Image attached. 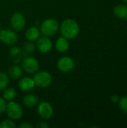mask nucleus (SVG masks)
Returning <instances> with one entry per match:
<instances>
[{"label":"nucleus","mask_w":127,"mask_h":128,"mask_svg":"<svg viewBox=\"0 0 127 128\" xmlns=\"http://www.w3.org/2000/svg\"><path fill=\"white\" fill-rule=\"evenodd\" d=\"M18 87L21 91L24 92H28L34 88L35 83L33 78H31L29 76H22L19 80Z\"/></svg>","instance_id":"nucleus-11"},{"label":"nucleus","mask_w":127,"mask_h":128,"mask_svg":"<svg viewBox=\"0 0 127 128\" xmlns=\"http://www.w3.org/2000/svg\"><path fill=\"white\" fill-rule=\"evenodd\" d=\"M9 56H10V58L13 60L14 64H18L19 62H21L22 59V56H23L22 49L15 45L11 46L9 50Z\"/></svg>","instance_id":"nucleus-16"},{"label":"nucleus","mask_w":127,"mask_h":128,"mask_svg":"<svg viewBox=\"0 0 127 128\" xmlns=\"http://www.w3.org/2000/svg\"><path fill=\"white\" fill-rule=\"evenodd\" d=\"M35 44L37 50L43 54L49 52L53 47V43L50 38L44 35L40 36L38 39L36 40Z\"/></svg>","instance_id":"nucleus-10"},{"label":"nucleus","mask_w":127,"mask_h":128,"mask_svg":"<svg viewBox=\"0 0 127 128\" xmlns=\"http://www.w3.org/2000/svg\"><path fill=\"white\" fill-rule=\"evenodd\" d=\"M60 24L56 19L47 18L44 20L40 25V31L42 35L46 37H52L59 31Z\"/></svg>","instance_id":"nucleus-2"},{"label":"nucleus","mask_w":127,"mask_h":128,"mask_svg":"<svg viewBox=\"0 0 127 128\" xmlns=\"http://www.w3.org/2000/svg\"><path fill=\"white\" fill-rule=\"evenodd\" d=\"M7 117L13 121H18L23 116L24 111L22 106L14 100L9 101L5 111Z\"/></svg>","instance_id":"nucleus-3"},{"label":"nucleus","mask_w":127,"mask_h":128,"mask_svg":"<svg viewBox=\"0 0 127 128\" xmlns=\"http://www.w3.org/2000/svg\"><path fill=\"white\" fill-rule=\"evenodd\" d=\"M19 40L18 34L12 28H4L0 30V42L7 46L15 45Z\"/></svg>","instance_id":"nucleus-6"},{"label":"nucleus","mask_w":127,"mask_h":128,"mask_svg":"<svg viewBox=\"0 0 127 128\" xmlns=\"http://www.w3.org/2000/svg\"><path fill=\"white\" fill-rule=\"evenodd\" d=\"M123 1H124V2H127V0H123Z\"/></svg>","instance_id":"nucleus-28"},{"label":"nucleus","mask_w":127,"mask_h":128,"mask_svg":"<svg viewBox=\"0 0 127 128\" xmlns=\"http://www.w3.org/2000/svg\"><path fill=\"white\" fill-rule=\"evenodd\" d=\"M18 127L19 128H34V125L28 122H24L19 124Z\"/></svg>","instance_id":"nucleus-24"},{"label":"nucleus","mask_w":127,"mask_h":128,"mask_svg":"<svg viewBox=\"0 0 127 128\" xmlns=\"http://www.w3.org/2000/svg\"><path fill=\"white\" fill-rule=\"evenodd\" d=\"M55 48L58 52H61V53L66 52L67 51H68L70 48L69 40L65 38L63 36L58 37L55 43Z\"/></svg>","instance_id":"nucleus-13"},{"label":"nucleus","mask_w":127,"mask_h":128,"mask_svg":"<svg viewBox=\"0 0 127 128\" xmlns=\"http://www.w3.org/2000/svg\"><path fill=\"white\" fill-rule=\"evenodd\" d=\"M2 91H3L2 98L8 102L11 101V100H14L17 96L16 90L12 87H7Z\"/></svg>","instance_id":"nucleus-19"},{"label":"nucleus","mask_w":127,"mask_h":128,"mask_svg":"<svg viewBox=\"0 0 127 128\" xmlns=\"http://www.w3.org/2000/svg\"><path fill=\"white\" fill-rule=\"evenodd\" d=\"M40 36V28L35 26L28 27L25 32V37L26 40H29V41L34 42L38 39V38Z\"/></svg>","instance_id":"nucleus-14"},{"label":"nucleus","mask_w":127,"mask_h":128,"mask_svg":"<svg viewBox=\"0 0 127 128\" xmlns=\"http://www.w3.org/2000/svg\"><path fill=\"white\" fill-rule=\"evenodd\" d=\"M10 77L4 71H0V91L4 90L9 85Z\"/></svg>","instance_id":"nucleus-20"},{"label":"nucleus","mask_w":127,"mask_h":128,"mask_svg":"<svg viewBox=\"0 0 127 128\" xmlns=\"http://www.w3.org/2000/svg\"><path fill=\"white\" fill-rule=\"evenodd\" d=\"M49 127V124L45 121L40 122L37 124V128H48Z\"/></svg>","instance_id":"nucleus-25"},{"label":"nucleus","mask_w":127,"mask_h":128,"mask_svg":"<svg viewBox=\"0 0 127 128\" xmlns=\"http://www.w3.org/2000/svg\"><path fill=\"white\" fill-rule=\"evenodd\" d=\"M23 70L21 68V66H19L18 64H13L11 66L9 67L8 70H7V74L9 76V77L12 80H19L22 75H23Z\"/></svg>","instance_id":"nucleus-12"},{"label":"nucleus","mask_w":127,"mask_h":128,"mask_svg":"<svg viewBox=\"0 0 127 128\" xmlns=\"http://www.w3.org/2000/svg\"><path fill=\"white\" fill-rule=\"evenodd\" d=\"M114 15L119 19H127V5L121 4L114 8L113 10Z\"/></svg>","instance_id":"nucleus-18"},{"label":"nucleus","mask_w":127,"mask_h":128,"mask_svg":"<svg viewBox=\"0 0 127 128\" xmlns=\"http://www.w3.org/2000/svg\"><path fill=\"white\" fill-rule=\"evenodd\" d=\"M7 100L5 99H4L2 97H0V115L5 112L6 108H7Z\"/></svg>","instance_id":"nucleus-23"},{"label":"nucleus","mask_w":127,"mask_h":128,"mask_svg":"<svg viewBox=\"0 0 127 128\" xmlns=\"http://www.w3.org/2000/svg\"><path fill=\"white\" fill-rule=\"evenodd\" d=\"M16 125L13 120L10 118L4 119L0 122V128H16Z\"/></svg>","instance_id":"nucleus-21"},{"label":"nucleus","mask_w":127,"mask_h":128,"mask_svg":"<svg viewBox=\"0 0 127 128\" xmlns=\"http://www.w3.org/2000/svg\"><path fill=\"white\" fill-rule=\"evenodd\" d=\"M59 31L61 36L68 40H73L76 38L79 34V23L73 19L67 18L62 21L59 26Z\"/></svg>","instance_id":"nucleus-1"},{"label":"nucleus","mask_w":127,"mask_h":128,"mask_svg":"<svg viewBox=\"0 0 127 128\" xmlns=\"http://www.w3.org/2000/svg\"><path fill=\"white\" fill-rule=\"evenodd\" d=\"M58 69L63 73H69L75 68V61L70 56H62L57 62Z\"/></svg>","instance_id":"nucleus-9"},{"label":"nucleus","mask_w":127,"mask_h":128,"mask_svg":"<svg viewBox=\"0 0 127 128\" xmlns=\"http://www.w3.org/2000/svg\"><path fill=\"white\" fill-rule=\"evenodd\" d=\"M22 52L23 56H31L36 50V44L33 41H29L27 40L25 43L23 44L22 46Z\"/></svg>","instance_id":"nucleus-17"},{"label":"nucleus","mask_w":127,"mask_h":128,"mask_svg":"<svg viewBox=\"0 0 127 128\" xmlns=\"http://www.w3.org/2000/svg\"><path fill=\"white\" fill-rule=\"evenodd\" d=\"M118 106L121 111L125 114H127V96H123L119 99Z\"/></svg>","instance_id":"nucleus-22"},{"label":"nucleus","mask_w":127,"mask_h":128,"mask_svg":"<svg viewBox=\"0 0 127 128\" xmlns=\"http://www.w3.org/2000/svg\"><path fill=\"white\" fill-rule=\"evenodd\" d=\"M33 80L35 83V86L40 88H48L52 82V76L50 73L42 70V71H37L34 74Z\"/></svg>","instance_id":"nucleus-5"},{"label":"nucleus","mask_w":127,"mask_h":128,"mask_svg":"<svg viewBox=\"0 0 127 128\" xmlns=\"http://www.w3.org/2000/svg\"><path fill=\"white\" fill-rule=\"evenodd\" d=\"M119 96L118 94H113L112 97H111V100L113 102V103H118L119 101Z\"/></svg>","instance_id":"nucleus-26"},{"label":"nucleus","mask_w":127,"mask_h":128,"mask_svg":"<svg viewBox=\"0 0 127 128\" xmlns=\"http://www.w3.org/2000/svg\"><path fill=\"white\" fill-rule=\"evenodd\" d=\"M37 113L43 120L50 119L54 114V110L51 104L47 101H42L37 104Z\"/></svg>","instance_id":"nucleus-8"},{"label":"nucleus","mask_w":127,"mask_h":128,"mask_svg":"<svg viewBox=\"0 0 127 128\" xmlns=\"http://www.w3.org/2000/svg\"><path fill=\"white\" fill-rule=\"evenodd\" d=\"M1 29V23L0 22V30Z\"/></svg>","instance_id":"nucleus-27"},{"label":"nucleus","mask_w":127,"mask_h":128,"mask_svg":"<svg viewBox=\"0 0 127 128\" xmlns=\"http://www.w3.org/2000/svg\"><path fill=\"white\" fill-rule=\"evenodd\" d=\"M26 24V19L24 14L21 12H14L10 19V25L12 29L16 32L23 30Z\"/></svg>","instance_id":"nucleus-7"},{"label":"nucleus","mask_w":127,"mask_h":128,"mask_svg":"<svg viewBox=\"0 0 127 128\" xmlns=\"http://www.w3.org/2000/svg\"><path fill=\"white\" fill-rule=\"evenodd\" d=\"M21 68L25 73L28 74H34L38 71L40 64L36 58L31 56H27L22 58L21 61Z\"/></svg>","instance_id":"nucleus-4"},{"label":"nucleus","mask_w":127,"mask_h":128,"mask_svg":"<svg viewBox=\"0 0 127 128\" xmlns=\"http://www.w3.org/2000/svg\"><path fill=\"white\" fill-rule=\"evenodd\" d=\"M22 104L27 108H34L39 103L38 97L34 94H27L22 98Z\"/></svg>","instance_id":"nucleus-15"}]
</instances>
